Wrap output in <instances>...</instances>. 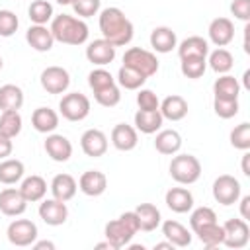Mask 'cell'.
Instances as JSON below:
<instances>
[{
	"mask_svg": "<svg viewBox=\"0 0 250 250\" xmlns=\"http://www.w3.org/2000/svg\"><path fill=\"white\" fill-rule=\"evenodd\" d=\"M98 25H100V31H102V37L107 39L111 45L115 47H125L131 43L133 35H135V27H133V21L125 16L123 10L115 8V6H109V8H104L100 12V18H98Z\"/></svg>",
	"mask_w": 250,
	"mask_h": 250,
	"instance_id": "6da1fadb",
	"label": "cell"
},
{
	"mask_svg": "<svg viewBox=\"0 0 250 250\" xmlns=\"http://www.w3.org/2000/svg\"><path fill=\"white\" fill-rule=\"evenodd\" d=\"M51 33H53L55 41L78 47V45H84L88 41L90 29L82 18H76L70 14H61V16H53Z\"/></svg>",
	"mask_w": 250,
	"mask_h": 250,
	"instance_id": "7a4b0ae2",
	"label": "cell"
},
{
	"mask_svg": "<svg viewBox=\"0 0 250 250\" xmlns=\"http://www.w3.org/2000/svg\"><path fill=\"white\" fill-rule=\"evenodd\" d=\"M139 230H141L139 217L133 209V211H125L117 219L109 221L104 229V234H105V240H109L115 246V250H119V248L127 246Z\"/></svg>",
	"mask_w": 250,
	"mask_h": 250,
	"instance_id": "3957f363",
	"label": "cell"
},
{
	"mask_svg": "<svg viewBox=\"0 0 250 250\" xmlns=\"http://www.w3.org/2000/svg\"><path fill=\"white\" fill-rule=\"evenodd\" d=\"M170 176L174 182L182 184V186H191L199 180L201 176V162L193 156V154H178L170 160Z\"/></svg>",
	"mask_w": 250,
	"mask_h": 250,
	"instance_id": "277c9868",
	"label": "cell"
},
{
	"mask_svg": "<svg viewBox=\"0 0 250 250\" xmlns=\"http://www.w3.org/2000/svg\"><path fill=\"white\" fill-rule=\"evenodd\" d=\"M123 64L141 72L145 78H150L158 72V59L152 51H146L143 47H129L123 55Z\"/></svg>",
	"mask_w": 250,
	"mask_h": 250,
	"instance_id": "5b68a950",
	"label": "cell"
},
{
	"mask_svg": "<svg viewBox=\"0 0 250 250\" xmlns=\"http://www.w3.org/2000/svg\"><path fill=\"white\" fill-rule=\"evenodd\" d=\"M59 111L66 121H82L90 113V100L80 92L64 94L59 102Z\"/></svg>",
	"mask_w": 250,
	"mask_h": 250,
	"instance_id": "8992f818",
	"label": "cell"
},
{
	"mask_svg": "<svg viewBox=\"0 0 250 250\" xmlns=\"http://www.w3.org/2000/svg\"><path fill=\"white\" fill-rule=\"evenodd\" d=\"M6 236H8L10 244L25 248V246H31L37 240L39 230H37V225L33 221H29V219H14L8 225Z\"/></svg>",
	"mask_w": 250,
	"mask_h": 250,
	"instance_id": "52a82bcc",
	"label": "cell"
},
{
	"mask_svg": "<svg viewBox=\"0 0 250 250\" xmlns=\"http://www.w3.org/2000/svg\"><path fill=\"white\" fill-rule=\"evenodd\" d=\"M242 193L240 182L230 174H221L213 182V197L221 205H234Z\"/></svg>",
	"mask_w": 250,
	"mask_h": 250,
	"instance_id": "ba28073f",
	"label": "cell"
},
{
	"mask_svg": "<svg viewBox=\"0 0 250 250\" xmlns=\"http://www.w3.org/2000/svg\"><path fill=\"white\" fill-rule=\"evenodd\" d=\"M223 230H225L223 244L227 248L240 250L250 240V227H248V221H244V219H229V221H225Z\"/></svg>",
	"mask_w": 250,
	"mask_h": 250,
	"instance_id": "9c48e42d",
	"label": "cell"
},
{
	"mask_svg": "<svg viewBox=\"0 0 250 250\" xmlns=\"http://www.w3.org/2000/svg\"><path fill=\"white\" fill-rule=\"evenodd\" d=\"M39 82H41V86L47 94H64L70 86V74H68L66 68L53 64V66H47L41 72Z\"/></svg>",
	"mask_w": 250,
	"mask_h": 250,
	"instance_id": "30bf717a",
	"label": "cell"
},
{
	"mask_svg": "<svg viewBox=\"0 0 250 250\" xmlns=\"http://www.w3.org/2000/svg\"><path fill=\"white\" fill-rule=\"evenodd\" d=\"M39 217L45 225L49 227H59V225H64L66 219H68V207L64 201H59L55 197L51 199H41L39 203Z\"/></svg>",
	"mask_w": 250,
	"mask_h": 250,
	"instance_id": "8fae6325",
	"label": "cell"
},
{
	"mask_svg": "<svg viewBox=\"0 0 250 250\" xmlns=\"http://www.w3.org/2000/svg\"><path fill=\"white\" fill-rule=\"evenodd\" d=\"M80 148L90 158H100L107 152V135L100 129H86L80 137Z\"/></svg>",
	"mask_w": 250,
	"mask_h": 250,
	"instance_id": "7c38bea8",
	"label": "cell"
},
{
	"mask_svg": "<svg viewBox=\"0 0 250 250\" xmlns=\"http://www.w3.org/2000/svg\"><path fill=\"white\" fill-rule=\"evenodd\" d=\"M115 45H111L107 39H94V41H90L88 43V47H86V59L92 62V64H96V66H105V64H109V62H113V59H115Z\"/></svg>",
	"mask_w": 250,
	"mask_h": 250,
	"instance_id": "4fadbf2b",
	"label": "cell"
},
{
	"mask_svg": "<svg viewBox=\"0 0 250 250\" xmlns=\"http://www.w3.org/2000/svg\"><path fill=\"white\" fill-rule=\"evenodd\" d=\"M43 148L47 156L55 162H66L72 156V143L64 135H59V133H49L43 143Z\"/></svg>",
	"mask_w": 250,
	"mask_h": 250,
	"instance_id": "5bb4252c",
	"label": "cell"
},
{
	"mask_svg": "<svg viewBox=\"0 0 250 250\" xmlns=\"http://www.w3.org/2000/svg\"><path fill=\"white\" fill-rule=\"evenodd\" d=\"M27 209V201L21 195L20 188H4L0 191V211L6 217H20Z\"/></svg>",
	"mask_w": 250,
	"mask_h": 250,
	"instance_id": "9a60e30c",
	"label": "cell"
},
{
	"mask_svg": "<svg viewBox=\"0 0 250 250\" xmlns=\"http://www.w3.org/2000/svg\"><path fill=\"white\" fill-rule=\"evenodd\" d=\"M207 35L215 47H227L234 39V23L229 18H215L207 27Z\"/></svg>",
	"mask_w": 250,
	"mask_h": 250,
	"instance_id": "2e32d148",
	"label": "cell"
},
{
	"mask_svg": "<svg viewBox=\"0 0 250 250\" xmlns=\"http://www.w3.org/2000/svg\"><path fill=\"white\" fill-rule=\"evenodd\" d=\"M78 189L88 197H98L107 189V178L100 170H86L78 178Z\"/></svg>",
	"mask_w": 250,
	"mask_h": 250,
	"instance_id": "e0dca14e",
	"label": "cell"
},
{
	"mask_svg": "<svg viewBox=\"0 0 250 250\" xmlns=\"http://www.w3.org/2000/svg\"><path fill=\"white\" fill-rule=\"evenodd\" d=\"M25 41H27V45H29L33 51H37V53H47V51H51L53 45H55V37H53V33H51V27H47V25H37V23H33V25L25 31Z\"/></svg>",
	"mask_w": 250,
	"mask_h": 250,
	"instance_id": "ac0fdd59",
	"label": "cell"
},
{
	"mask_svg": "<svg viewBox=\"0 0 250 250\" xmlns=\"http://www.w3.org/2000/svg\"><path fill=\"white\" fill-rule=\"evenodd\" d=\"M111 145L121 150V152H129L133 150L137 145H139V135H137V129L133 125H127V123H117L113 129H111Z\"/></svg>",
	"mask_w": 250,
	"mask_h": 250,
	"instance_id": "d6986e66",
	"label": "cell"
},
{
	"mask_svg": "<svg viewBox=\"0 0 250 250\" xmlns=\"http://www.w3.org/2000/svg\"><path fill=\"white\" fill-rule=\"evenodd\" d=\"M49 189L53 193L55 199L59 201H70L74 195H76V189H78V182L70 176V174H57L51 184H49Z\"/></svg>",
	"mask_w": 250,
	"mask_h": 250,
	"instance_id": "ffe728a7",
	"label": "cell"
},
{
	"mask_svg": "<svg viewBox=\"0 0 250 250\" xmlns=\"http://www.w3.org/2000/svg\"><path fill=\"white\" fill-rule=\"evenodd\" d=\"M164 201L174 213H188L193 209V195L188 188H170L164 195Z\"/></svg>",
	"mask_w": 250,
	"mask_h": 250,
	"instance_id": "44dd1931",
	"label": "cell"
},
{
	"mask_svg": "<svg viewBox=\"0 0 250 250\" xmlns=\"http://www.w3.org/2000/svg\"><path fill=\"white\" fill-rule=\"evenodd\" d=\"M154 148L164 156H174L182 148V135L176 129H160L156 131Z\"/></svg>",
	"mask_w": 250,
	"mask_h": 250,
	"instance_id": "7402d4cb",
	"label": "cell"
},
{
	"mask_svg": "<svg viewBox=\"0 0 250 250\" xmlns=\"http://www.w3.org/2000/svg\"><path fill=\"white\" fill-rule=\"evenodd\" d=\"M150 47L156 51V53H170L172 49L178 47V37H176V31L172 27H166V25H160V27H154L150 31Z\"/></svg>",
	"mask_w": 250,
	"mask_h": 250,
	"instance_id": "603a6c76",
	"label": "cell"
},
{
	"mask_svg": "<svg viewBox=\"0 0 250 250\" xmlns=\"http://www.w3.org/2000/svg\"><path fill=\"white\" fill-rule=\"evenodd\" d=\"M162 234L166 240H170L176 248H186L191 244V232L188 230V227H184L180 221L168 219L162 223Z\"/></svg>",
	"mask_w": 250,
	"mask_h": 250,
	"instance_id": "cb8c5ba5",
	"label": "cell"
},
{
	"mask_svg": "<svg viewBox=\"0 0 250 250\" xmlns=\"http://www.w3.org/2000/svg\"><path fill=\"white\" fill-rule=\"evenodd\" d=\"M158 111L168 121H180L188 115V102H186V98H182L178 94H172V96H166L160 102Z\"/></svg>",
	"mask_w": 250,
	"mask_h": 250,
	"instance_id": "d4e9b609",
	"label": "cell"
},
{
	"mask_svg": "<svg viewBox=\"0 0 250 250\" xmlns=\"http://www.w3.org/2000/svg\"><path fill=\"white\" fill-rule=\"evenodd\" d=\"M20 191H21V195L25 197L27 203L41 201V199L47 195V182H45V178H41V176H37V174H31V176H27V178H21Z\"/></svg>",
	"mask_w": 250,
	"mask_h": 250,
	"instance_id": "484cf974",
	"label": "cell"
},
{
	"mask_svg": "<svg viewBox=\"0 0 250 250\" xmlns=\"http://www.w3.org/2000/svg\"><path fill=\"white\" fill-rule=\"evenodd\" d=\"M31 125L37 133L49 135L59 127V113L51 107H37L31 113Z\"/></svg>",
	"mask_w": 250,
	"mask_h": 250,
	"instance_id": "4316f807",
	"label": "cell"
},
{
	"mask_svg": "<svg viewBox=\"0 0 250 250\" xmlns=\"http://www.w3.org/2000/svg\"><path fill=\"white\" fill-rule=\"evenodd\" d=\"M135 129L145 133V135H152L156 131L162 129V123H164V117L158 109L154 111H145V109H137L135 113Z\"/></svg>",
	"mask_w": 250,
	"mask_h": 250,
	"instance_id": "83f0119b",
	"label": "cell"
},
{
	"mask_svg": "<svg viewBox=\"0 0 250 250\" xmlns=\"http://www.w3.org/2000/svg\"><path fill=\"white\" fill-rule=\"evenodd\" d=\"M178 55H180V59H188V57H203V59H207L209 41L199 37V35H191V37L184 39L178 45Z\"/></svg>",
	"mask_w": 250,
	"mask_h": 250,
	"instance_id": "f1b7e54d",
	"label": "cell"
},
{
	"mask_svg": "<svg viewBox=\"0 0 250 250\" xmlns=\"http://www.w3.org/2000/svg\"><path fill=\"white\" fill-rule=\"evenodd\" d=\"M135 213H137V217H139L141 230H145V232L154 230V229L160 227V223H162L160 209H158L156 205H152V203H141V205H137Z\"/></svg>",
	"mask_w": 250,
	"mask_h": 250,
	"instance_id": "f546056e",
	"label": "cell"
},
{
	"mask_svg": "<svg viewBox=\"0 0 250 250\" xmlns=\"http://www.w3.org/2000/svg\"><path fill=\"white\" fill-rule=\"evenodd\" d=\"M25 174V166L21 160L18 158H4L0 162V184L4 186H12V184H18L21 182Z\"/></svg>",
	"mask_w": 250,
	"mask_h": 250,
	"instance_id": "4dcf8cb0",
	"label": "cell"
},
{
	"mask_svg": "<svg viewBox=\"0 0 250 250\" xmlns=\"http://www.w3.org/2000/svg\"><path fill=\"white\" fill-rule=\"evenodd\" d=\"M23 105V90L16 84H4L0 86V109L10 111L16 109L20 111Z\"/></svg>",
	"mask_w": 250,
	"mask_h": 250,
	"instance_id": "1f68e13d",
	"label": "cell"
},
{
	"mask_svg": "<svg viewBox=\"0 0 250 250\" xmlns=\"http://www.w3.org/2000/svg\"><path fill=\"white\" fill-rule=\"evenodd\" d=\"M207 64L211 66L213 72L217 74H227L232 66H234V57L229 49L225 47H217L215 51H209L207 55Z\"/></svg>",
	"mask_w": 250,
	"mask_h": 250,
	"instance_id": "d6a6232c",
	"label": "cell"
},
{
	"mask_svg": "<svg viewBox=\"0 0 250 250\" xmlns=\"http://www.w3.org/2000/svg\"><path fill=\"white\" fill-rule=\"evenodd\" d=\"M213 94L215 98H227V100H238V94H240V82L230 76L229 72L227 74H221L215 84H213Z\"/></svg>",
	"mask_w": 250,
	"mask_h": 250,
	"instance_id": "836d02e7",
	"label": "cell"
},
{
	"mask_svg": "<svg viewBox=\"0 0 250 250\" xmlns=\"http://www.w3.org/2000/svg\"><path fill=\"white\" fill-rule=\"evenodd\" d=\"M193 234H197L199 242H201L205 248H217L219 244H223L225 230H223V225H219V223L215 221V223H209V225L199 227L197 230H193Z\"/></svg>",
	"mask_w": 250,
	"mask_h": 250,
	"instance_id": "e575fe53",
	"label": "cell"
},
{
	"mask_svg": "<svg viewBox=\"0 0 250 250\" xmlns=\"http://www.w3.org/2000/svg\"><path fill=\"white\" fill-rule=\"evenodd\" d=\"M23 127V119L20 115V111L10 109V111H2L0 113V133H4L6 137L14 139L21 133Z\"/></svg>",
	"mask_w": 250,
	"mask_h": 250,
	"instance_id": "d590c367",
	"label": "cell"
},
{
	"mask_svg": "<svg viewBox=\"0 0 250 250\" xmlns=\"http://www.w3.org/2000/svg\"><path fill=\"white\" fill-rule=\"evenodd\" d=\"M115 82H117V86H121V88H125V90H139V88H143V84L146 82V78H145L141 72H137V70H133V68H129V66H125V64H121L119 70H117Z\"/></svg>",
	"mask_w": 250,
	"mask_h": 250,
	"instance_id": "8d00e7d4",
	"label": "cell"
},
{
	"mask_svg": "<svg viewBox=\"0 0 250 250\" xmlns=\"http://www.w3.org/2000/svg\"><path fill=\"white\" fill-rule=\"evenodd\" d=\"M27 16L33 23L45 25L47 21L53 20V4L47 2V0H33L27 8Z\"/></svg>",
	"mask_w": 250,
	"mask_h": 250,
	"instance_id": "74e56055",
	"label": "cell"
},
{
	"mask_svg": "<svg viewBox=\"0 0 250 250\" xmlns=\"http://www.w3.org/2000/svg\"><path fill=\"white\" fill-rule=\"evenodd\" d=\"M180 70L186 78L197 80L205 74L207 70V59L203 57H188V59H180Z\"/></svg>",
	"mask_w": 250,
	"mask_h": 250,
	"instance_id": "f35d334b",
	"label": "cell"
},
{
	"mask_svg": "<svg viewBox=\"0 0 250 250\" xmlns=\"http://www.w3.org/2000/svg\"><path fill=\"white\" fill-rule=\"evenodd\" d=\"M94 100L104 107H115L121 102V90H119L117 82L111 84V86H105L102 90H96L94 92Z\"/></svg>",
	"mask_w": 250,
	"mask_h": 250,
	"instance_id": "ab89813d",
	"label": "cell"
},
{
	"mask_svg": "<svg viewBox=\"0 0 250 250\" xmlns=\"http://www.w3.org/2000/svg\"><path fill=\"white\" fill-rule=\"evenodd\" d=\"M230 145L238 150H248L250 148V123L242 121L230 131Z\"/></svg>",
	"mask_w": 250,
	"mask_h": 250,
	"instance_id": "60d3db41",
	"label": "cell"
},
{
	"mask_svg": "<svg viewBox=\"0 0 250 250\" xmlns=\"http://www.w3.org/2000/svg\"><path fill=\"white\" fill-rule=\"evenodd\" d=\"M111 84H115V78H113V76H111V72H109V70H105L104 66L94 68V70L88 74V86L92 88V92L102 90V88L111 86Z\"/></svg>",
	"mask_w": 250,
	"mask_h": 250,
	"instance_id": "b9f144b4",
	"label": "cell"
},
{
	"mask_svg": "<svg viewBox=\"0 0 250 250\" xmlns=\"http://www.w3.org/2000/svg\"><path fill=\"white\" fill-rule=\"evenodd\" d=\"M215 221H217V213L211 207H205V205L193 209L191 215H189V227H191V230H197L199 227L209 225V223H215Z\"/></svg>",
	"mask_w": 250,
	"mask_h": 250,
	"instance_id": "7bdbcfd3",
	"label": "cell"
},
{
	"mask_svg": "<svg viewBox=\"0 0 250 250\" xmlns=\"http://www.w3.org/2000/svg\"><path fill=\"white\" fill-rule=\"evenodd\" d=\"M213 109L221 119H230L238 113L240 105L238 100H227V98H213Z\"/></svg>",
	"mask_w": 250,
	"mask_h": 250,
	"instance_id": "ee69618b",
	"label": "cell"
},
{
	"mask_svg": "<svg viewBox=\"0 0 250 250\" xmlns=\"http://www.w3.org/2000/svg\"><path fill=\"white\" fill-rule=\"evenodd\" d=\"M20 27V20L12 10H0V37H12Z\"/></svg>",
	"mask_w": 250,
	"mask_h": 250,
	"instance_id": "f6af8a7d",
	"label": "cell"
},
{
	"mask_svg": "<svg viewBox=\"0 0 250 250\" xmlns=\"http://www.w3.org/2000/svg\"><path fill=\"white\" fill-rule=\"evenodd\" d=\"M72 10L78 18L86 20V18H92L100 12V6H102V0H74L72 4Z\"/></svg>",
	"mask_w": 250,
	"mask_h": 250,
	"instance_id": "bcb514c9",
	"label": "cell"
},
{
	"mask_svg": "<svg viewBox=\"0 0 250 250\" xmlns=\"http://www.w3.org/2000/svg\"><path fill=\"white\" fill-rule=\"evenodd\" d=\"M137 105L139 109H145V111H154L160 107V100L158 96L148 90V88H139V94H137Z\"/></svg>",
	"mask_w": 250,
	"mask_h": 250,
	"instance_id": "7dc6e473",
	"label": "cell"
},
{
	"mask_svg": "<svg viewBox=\"0 0 250 250\" xmlns=\"http://www.w3.org/2000/svg\"><path fill=\"white\" fill-rule=\"evenodd\" d=\"M230 14L240 21H248L250 20V0H232Z\"/></svg>",
	"mask_w": 250,
	"mask_h": 250,
	"instance_id": "c3c4849f",
	"label": "cell"
},
{
	"mask_svg": "<svg viewBox=\"0 0 250 250\" xmlns=\"http://www.w3.org/2000/svg\"><path fill=\"white\" fill-rule=\"evenodd\" d=\"M12 150H14V143H12V139L6 137L4 133H0V160L8 158V156L12 154Z\"/></svg>",
	"mask_w": 250,
	"mask_h": 250,
	"instance_id": "681fc988",
	"label": "cell"
},
{
	"mask_svg": "<svg viewBox=\"0 0 250 250\" xmlns=\"http://www.w3.org/2000/svg\"><path fill=\"white\" fill-rule=\"evenodd\" d=\"M238 201H240V219L248 221L250 219V195H242L238 197Z\"/></svg>",
	"mask_w": 250,
	"mask_h": 250,
	"instance_id": "f907efd6",
	"label": "cell"
},
{
	"mask_svg": "<svg viewBox=\"0 0 250 250\" xmlns=\"http://www.w3.org/2000/svg\"><path fill=\"white\" fill-rule=\"evenodd\" d=\"M31 246H33L35 250H45V248H47V250H55V244H53L51 240H39V242L35 240Z\"/></svg>",
	"mask_w": 250,
	"mask_h": 250,
	"instance_id": "816d5d0a",
	"label": "cell"
},
{
	"mask_svg": "<svg viewBox=\"0 0 250 250\" xmlns=\"http://www.w3.org/2000/svg\"><path fill=\"white\" fill-rule=\"evenodd\" d=\"M242 174L250 176V152L248 150H244V154H242Z\"/></svg>",
	"mask_w": 250,
	"mask_h": 250,
	"instance_id": "f5cc1de1",
	"label": "cell"
},
{
	"mask_svg": "<svg viewBox=\"0 0 250 250\" xmlns=\"http://www.w3.org/2000/svg\"><path fill=\"white\" fill-rule=\"evenodd\" d=\"M162 248H168V250H174L176 246L170 242V240H166V242H156L154 244V250H162Z\"/></svg>",
	"mask_w": 250,
	"mask_h": 250,
	"instance_id": "db71d44e",
	"label": "cell"
},
{
	"mask_svg": "<svg viewBox=\"0 0 250 250\" xmlns=\"http://www.w3.org/2000/svg\"><path fill=\"white\" fill-rule=\"evenodd\" d=\"M96 248H98V250H102V248H109V250H115V246H113L109 240H105V242H98V244H96Z\"/></svg>",
	"mask_w": 250,
	"mask_h": 250,
	"instance_id": "11a10c76",
	"label": "cell"
},
{
	"mask_svg": "<svg viewBox=\"0 0 250 250\" xmlns=\"http://www.w3.org/2000/svg\"><path fill=\"white\" fill-rule=\"evenodd\" d=\"M244 88H250V70H244Z\"/></svg>",
	"mask_w": 250,
	"mask_h": 250,
	"instance_id": "9f6ffc18",
	"label": "cell"
},
{
	"mask_svg": "<svg viewBox=\"0 0 250 250\" xmlns=\"http://www.w3.org/2000/svg\"><path fill=\"white\" fill-rule=\"evenodd\" d=\"M55 2H57V4H61V6H70L74 0H55Z\"/></svg>",
	"mask_w": 250,
	"mask_h": 250,
	"instance_id": "6f0895ef",
	"label": "cell"
},
{
	"mask_svg": "<svg viewBox=\"0 0 250 250\" xmlns=\"http://www.w3.org/2000/svg\"><path fill=\"white\" fill-rule=\"evenodd\" d=\"M2 66H4V62H2V57H0V70H2Z\"/></svg>",
	"mask_w": 250,
	"mask_h": 250,
	"instance_id": "680465c9",
	"label": "cell"
}]
</instances>
